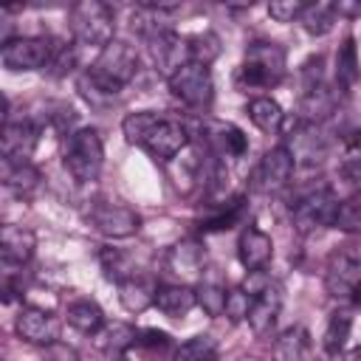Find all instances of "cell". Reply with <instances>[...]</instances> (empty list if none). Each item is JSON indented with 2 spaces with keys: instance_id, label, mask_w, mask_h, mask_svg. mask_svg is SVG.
<instances>
[{
  "instance_id": "cell-1",
  "label": "cell",
  "mask_w": 361,
  "mask_h": 361,
  "mask_svg": "<svg viewBox=\"0 0 361 361\" xmlns=\"http://www.w3.org/2000/svg\"><path fill=\"white\" fill-rule=\"evenodd\" d=\"M121 133L130 144L144 147L158 161H172L189 147V127L180 118L155 113V110H135L121 121Z\"/></svg>"
},
{
  "instance_id": "cell-2",
  "label": "cell",
  "mask_w": 361,
  "mask_h": 361,
  "mask_svg": "<svg viewBox=\"0 0 361 361\" xmlns=\"http://www.w3.org/2000/svg\"><path fill=\"white\" fill-rule=\"evenodd\" d=\"M288 71V54L276 42H251L243 54L240 82L248 87H274Z\"/></svg>"
},
{
  "instance_id": "cell-3",
  "label": "cell",
  "mask_w": 361,
  "mask_h": 361,
  "mask_svg": "<svg viewBox=\"0 0 361 361\" xmlns=\"http://www.w3.org/2000/svg\"><path fill=\"white\" fill-rule=\"evenodd\" d=\"M65 169L71 172V178L76 183H93L102 172L104 164V147H102V135L93 127H79L68 135L65 141V152H62Z\"/></svg>"
},
{
  "instance_id": "cell-4",
  "label": "cell",
  "mask_w": 361,
  "mask_h": 361,
  "mask_svg": "<svg viewBox=\"0 0 361 361\" xmlns=\"http://www.w3.org/2000/svg\"><path fill=\"white\" fill-rule=\"evenodd\" d=\"M116 31V14L102 0H82L71 8V34L79 45L104 48L113 39Z\"/></svg>"
},
{
  "instance_id": "cell-5",
  "label": "cell",
  "mask_w": 361,
  "mask_h": 361,
  "mask_svg": "<svg viewBox=\"0 0 361 361\" xmlns=\"http://www.w3.org/2000/svg\"><path fill=\"white\" fill-rule=\"evenodd\" d=\"M358 285H361V257H358V248L350 243V245H341L338 251H333V257L327 259L324 288L338 302H355Z\"/></svg>"
},
{
  "instance_id": "cell-6",
  "label": "cell",
  "mask_w": 361,
  "mask_h": 361,
  "mask_svg": "<svg viewBox=\"0 0 361 361\" xmlns=\"http://www.w3.org/2000/svg\"><path fill=\"white\" fill-rule=\"evenodd\" d=\"M90 73H96L99 79H104L107 85H113V87H124V85H130L133 79H135V73H138V54H135V48L127 42V39H110L102 51H99V56L93 59V65L87 68Z\"/></svg>"
},
{
  "instance_id": "cell-7",
  "label": "cell",
  "mask_w": 361,
  "mask_h": 361,
  "mask_svg": "<svg viewBox=\"0 0 361 361\" xmlns=\"http://www.w3.org/2000/svg\"><path fill=\"white\" fill-rule=\"evenodd\" d=\"M336 209H338V195L330 186H319L296 200L290 212V223L299 234H313L324 226H333Z\"/></svg>"
},
{
  "instance_id": "cell-8",
  "label": "cell",
  "mask_w": 361,
  "mask_h": 361,
  "mask_svg": "<svg viewBox=\"0 0 361 361\" xmlns=\"http://www.w3.org/2000/svg\"><path fill=\"white\" fill-rule=\"evenodd\" d=\"M169 90L175 99H180L192 110H203L214 99V79L206 65L186 62L178 73L169 76Z\"/></svg>"
},
{
  "instance_id": "cell-9",
  "label": "cell",
  "mask_w": 361,
  "mask_h": 361,
  "mask_svg": "<svg viewBox=\"0 0 361 361\" xmlns=\"http://www.w3.org/2000/svg\"><path fill=\"white\" fill-rule=\"evenodd\" d=\"M87 223L110 237V240H124V237H133L138 228H141V217L135 209L124 206V203H116V200H96L90 203L87 209Z\"/></svg>"
},
{
  "instance_id": "cell-10",
  "label": "cell",
  "mask_w": 361,
  "mask_h": 361,
  "mask_svg": "<svg viewBox=\"0 0 361 361\" xmlns=\"http://www.w3.org/2000/svg\"><path fill=\"white\" fill-rule=\"evenodd\" d=\"M56 45L48 37H14L8 45L0 48V62L8 71H39L48 68L54 59Z\"/></svg>"
},
{
  "instance_id": "cell-11",
  "label": "cell",
  "mask_w": 361,
  "mask_h": 361,
  "mask_svg": "<svg viewBox=\"0 0 361 361\" xmlns=\"http://www.w3.org/2000/svg\"><path fill=\"white\" fill-rule=\"evenodd\" d=\"M147 48H149V59H152L155 71L166 79L189 62V45L172 28H158V31L147 34Z\"/></svg>"
},
{
  "instance_id": "cell-12",
  "label": "cell",
  "mask_w": 361,
  "mask_h": 361,
  "mask_svg": "<svg viewBox=\"0 0 361 361\" xmlns=\"http://www.w3.org/2000/svg\"><path fill=\"white\" fill-rule=\"evenodd\" d=\"M290 175H293V158L285 149V144H279V147H271L259 158V164L254 166V175H251V186L262 195H274L290 183Z\"/></svg>"
},
{
  "instance_id": "cell-13",
  "label": "cell",
  "mask_w": 361,
  "mask_h": 361,
  "mask_svg": "<svg viewBox=\"0 0 361 361\" xmlns=\"http://www.w3.org/2000/svg\"><path fill=\"white\" fill-rule=\"evenodd\" d=\"M39 130L23 118V121H6L0 127V158L6 164H23L31 158L34 147H37Z\"/></svg>"
},
{
  "instance_id": "cell-14",
  "label": "cell",
  "mask_w": 361,
  "mask_h": 361,
  "mask_svg": "<svg viewBox=\"0 0 361 361\" xmlns=\"http://www.w3.org/2000/svg\"><path fill=\"white\" fill-rule=\"evenodd\" d=\"M14 330H17V336H20L23 341L48 347V344L56 341V336H59V322H56L54 313L28 305V307H23V310L17 313Z\"/></svg>"
},
{
  "instance_id": "cell-15",
  "label": "cell",
  "mask_w": 361,
  "mask_h": 361,
  "mask_svg": "<svg viewBox=\"0 0 361 361\" xmlns=\"http://www.w3.org/2000/svg\"><path fill=\"white\" fill-rule=\"evenodd\" d=\"M288 141H290V147H285V149L290 152L293 166L296 164L313 166V164H319L327 155V138L322 135L319 124H299V121H293V130H290Z\"/></svg>"
},
{
  "instance_id": "cell-16",
  "label": "cell",
  "mask_w": 361,
  "mask_h": 361,
  "mask_svg": "<svg viewBox=\"0 0 361 361\" xmlns=\"http://www.w3.org/2000/svg\"><path fill=\"white\" fill-rule=\"evenodd\" d=\"M338 107V96L336 90H330L324 82L305 87V93L299 96V107H296V118L299 124H322L324 118H330Z\"/></svg>"
},
{
  "instance_id": "cell-17",
  "label": "cell",
  "mask_w": 361,
  "mask_h": 361,
  "mask_svg": "<svg viewBox=\"0 0 361 361\" xmlns=\"http://www.w3.org/2000/svg\"><path fill=\"white\" fill-rule=\"evenodd\" d=\"M203 141L206 147L220 158H240L248 149V138L240 127L223 124V121H206L203 124Z\"/></svg>"
},
{
  "instance_id": "cell-18",
  "label": "cell",
  "mask_w": 361,
  "mask_h": 361,
  "mask_svg": "<svg viewBox=\"0 0 361 361\" xmlns=\"http://www.w3.org/2000/svg\"><path fill=\"white\" fill-rule=\"evenodd\" d=\"M206 265V251L197 240H180L166 251V271L178 279H197Z\"/></svg>"
},
{
  "instance_id": "cell-19",
  "label": "cell",
  "mask_w": 361,
  "mask_h": 361,
  "mask_svg": "<svg viewBox=\"0 0 361 361\" xmlns=\"http://www.w3.org/2000/svg\"><path fill=\"white\" fill-rule=\"evenodd\" d=\"M279 307H282V293H279V288L265 285L257 296H251V305H248V313H245L248 327H251L257 336L271 333V327L276 324Z\"/></svg>"
},
{
  "instance_id": "cell-20",
  "label": "cell",
  "mask_w": 361,
  "mask_h": 361,
  "mask_svg": "<svg viewBox=\"0 0 361 361\" xmlns=\"http://www.w3.org/2000/svg\"><path fill=\"white\" fill-rule=\"evenodd\" d=\"M237 257L248 271H262L274 257V243L257 226H245L237 240Z\"/></svg>"
},
{
  "instance_id": "cell-21",
  "label": "cell",
  "mask_w": 361,
  "mask_h": 361,
  "mask_svg": "<svg viewBox=\"0 0 361 361\" xmlns=\"http://www.w3.org/2000/svg\"><path fill=\"white\" fill-rule=\"evenodd\" d=\"M34 245H37V240H34V234L28 228L11 226V223L0 226V259L25 265L34 257Z\"/></svg>"
},
{
  "instance_id": "cell-22",
  "label": "cell",
  "mask_w": 361,
  "mask_h": 361,
  "mask_svg": "<svg viewBox=\"0 0 361 361\" xmlns=\"http://www.w3.org/2000/svg\"><path fill=\"white\" fill-rule=\"evenodd\" d=\"M310 353H313V341L302 324L285 327L274 341V361H313Z\"/></svg>"
},
{
  "instance_id": "cell-23",
  "label": "cell",
  "mask_w": 361,
  "mask_h": 361,
  "mask_svg": "<svg viewBox=\"0 0 361 361\" xmlns=\"http://www.w3.org/2000/svg\"><path fill=\"white\" fill-rule=\"evenodd\" d=\"M155 290H158L155 279L141 276V274H133L130 279L118 282V302H121V307L130 310V313H144V310L152 305Z\"/></svg>"
},
{
  "instance_id": "cell-24",
  "label": "cell",
  "mask_w": 361,
  "mask_h": 361,
  "mask_svg": "<svg viewBox=\"0 0 361 361\" xmlns=\"http://www.w3.org/2000/svg\"><path fill=\"white\" fill-rule=\"evenodd\" d=\"M152 305L161 313H166L172 319H180V316H186L195 307V288H189L183 282H178V285H158Z\"/></svg>"
},
{
  "instance_id": "cell-25",
  "label": "cell",
  "mask_w": 361,
  "mask_h": 361,
  "mask_svg": "<svg viewBox=\"0 0 361 361\" xmlns=\"http://www.w3.org/2000/svg\"><path fill=\"white\" fill-rule=\"evenodd\" d=\"M135 327H130V324H124V322H104L102 324V330L99 333H93L96 336V347L102 350V353H107V355H121V353H127L133 344H135Z\"/></svg>"
},
{
  "instance_id": "cell-26",
  "label": "cell",
  "mask_w": 361,
  "mask_h": 361,
  "mask_svg": "<svg viewBox=\"0 0 361 361\" xmlns=\"http://www.w3.org/2000/svg\"><path fill=\"white\" fill-rule=\"evenodd\" d=\"M336 17H338V6H336V3L316 0V3H305L302 14H299V23H302V28H305L307 34L322 37V34H327V31L333 28Z\"/></svg>"
},
{
  "instance_id": "cell-27",
  "label": "cell",
  "mask_w": 361,
  "mask_h": 361,
  "mask_svg": "<svg viewBox=\"0 0 361 361\" xmlns=\"http://www.w3.org/2000/svg\"><path fill=\"white\" fill-rule=\"evenodd\" d=\"M65 319H68V324H71L73 330L87 333V336L99 333L102 324H104V313H102V307H99L93 299H76V302H71Z\"/></svg>"
},
{
  "instance_id": "cell-28",
  "label": "cell",
  "mask_w": 361,
  "mask_h": 361,
  "mask_svg": "<svg viewBox=\"0 0 361 361\" xmlns=\"http://www.w3.org/2000/svg\"><path fill=\"white\" fill-rule=\"evenodd\" d=\"M350 330H353V310L350 307L333 310L327 319V330H324V353L338 355L350 338Z\"/></svg>"
},
{
  "instance_id": "cell-29",
  "label": "cell",
  "mask_w": 361,
  "mask_h": 361,
  "mask_svg": "<svg viewBox=\"0 0 361 361\" xmlns=\"http://www.w3.org/2000/svg\"><path fill=\"white\" fill-rule=\"evenodd\" d=\"M76 87H79V93L85 96V102H87L90 107H107V104H113V102L118 99V93H121L118 87L107 85L104 79H99V76H96V73H90V71L79 73Z\"/></svg>"
},
{
  "instance_id": "cell-30",
  "label": "cell",
  "mask_w": 361,
  "mask_h": 361,
  "mask_svg": "<svg viewBox=\"0 0 361 361\" xmlns=\"http://www.w3.org/2000/svg\"><path fill=\"white\" fill-rule=\"evenodd\" d=\"M248 118H251V124H254L257 130L274 133V130L282 127L285 113H282L279 102H274L271 96H259V99H251V102H248Z\"/></svg>"
},
{
  "instance_id": "cell-31",
  "label": "cell",
  "mask_w": 361,
  "mask_h": 361,
  "mask_svg": "<svg viewBox=\"0 0 361 361\" xmlns=\"http://www.w3.org/2000/svg\"><path fill=\"white\" fill-rule=\"evenodd\" d=\"M99 265H102L104 276L110 282H116V285L130 279L133 274H138L135 265H133V257L127 251H121V248H102L99 251Z\"/></svg>"
},
{
  "instance_id": "cell-32",
  "label": "cell",
  "mask_w": 361,
  "mask_h": 361,
  "mask_svg": "<svg viewBox=\"0 0 361 361\" xmlns=\"http://www.w3.org/2000/svg\"><path fill=\"white\" fill-rule=\"evenodd\" d=\"M39 180H42L39 169L31 166L28 161H23V164H6L3 183H6L11 192H17V195H31V192L39 186Z\"/></svg>"
},
{
  "instance_id": "cell-33",
  "label": "cell",
  "mask_w": 361,
  "mask_h": 361,
  "mask_svg": "<svg viewBox=\"0 0 361 361\" xmlns=\"http://www.w3.org/2000/svg\"><path fill=\"white\" fill-rule=\"evenodd\" d=\"M336 82L344 93L358 82V56H355V39L353 37H347L336 54Z\"/></svg>"
},
{
  "instance_id": "cell-34",
  "label": "cell",
  "mask_w": 361,
  "mask_h": 361,
  "mask_svg": "<svg viewBox=\"0 0 361 361\" xmlns=\"http://www.w3.org/2000/svg\"><path fill=\"white\" fill-rule=\"evenodd\" d=\"M23 279H25V265L0 259V302H14L23 296Z\"/></svg>"
},
{
  "instance_id": "cell-35",
  "label": "cell",
  "mask_w": 361,
  "mask_h": 361,
  "mask_svg": "<svg viewBox=\"0 0 361 361\" xmlns=\"http://www.w3.org/2000/svg\"><path fill=\"white\" fill-rule=\"evenodd\" d=\"M186 45H189V62H197V65H206L209 68L220 56V39L212 31L186 39Z\"/></svg>"
},
{
  "instance_id": "cell-36",
  "label": "cell",
  "mask_w": 361,
  "mask_h": 361,
  "mask_svg": "<svg viewBox=\"0 0 361 361\" xmlns=\"http://www.w3.org/2000/svg\"><path fill=\"white\" fill-rule=\"evenodd\" d=\"M226 296H228V290L220 282H200V288L195 290V305H200L203 313H209V316H223Z\"/></svg>"
},
{
  "instance_id": "cell-37",
  "label": "cell",
  "mask_w": 361,
  "mask_h": 361,
  "mask_svg": "<svg viewBox=\"0 0 361 361\" xmlns=\"http://www.w3.org/2000/svg\"><path fill=\"white\" fill-rule=\"evenodd\" d=\"M217 358V344L212 336H195L186 344L178 347L175 361H214Z\"/></svg>"
},
{
  "instance_id": "cell-38",
  "label": "cell",
  "mask_w": 361,
  "mask_h": 361,
  "mask_svg": "<svg viewBox=\"0 0 361 361\" xmlns=\"http://www.w3.org/2000/svg\"><path fill=\"white\" fill-rule=\"evenodd\" d=\"M336 228L347 231V234H355L361 231V203H358V192H353L350 197L338 200V209H336V220H333Z\"/></svg>"
},
{
  "instance_id": "cell-39",
  "label": "cell",
  "mask_w": 361,
  "mask_h": 361,
  "mask_svg": "<svg viewBox=\"0 0 361 361\" xmlns=\"http://www.w3.org/2000/svg\"><path fill=\"white\" fill-rule=\"evenodd\" d=\"M133 347L147 350L152 358H164V355L172 350V341H169V336H166V333H161V330H138V333H135V344H133Z\"/></svg>"
},
{
  "instance_id": "cell-40",
  "label": "cell",
  "mask_w": 361,
  "mask_h": 361,
  "mask_svg": "<svg viewBox=\"0 0 361 361\" xmlns=\"http://www.w3.org/2000/svg\"><path fill=\"white\" fill-rule=\"evenodd\" d=\"M302 8H305V0H274V3H268V14L276 23H293V20H299Z\"/></svg>"
},
{
  "instance_id": "cell-41",
  "label": "cell",
  "mask_w": 361,
  "mask_h": 361,
  "mask_svg": "<svg viewBox=\"0 0 361 361\" xmlns=\"http://www.w3.org/2000/svg\"><path fill=\"white\" fill-rule=\"evenodd\" d=\"M248 305H251V296H248L243 288H237V290H228V296H226V310H223V313L237 322V319H245Z\"/></svg>"
},
{
  "instance_id": "cell-42",
  "label": "cell",
  "mask_w": 361,
  "mask_h": 361,
  "mask_svg": "<svg viewBox=\"0 0 361 361\" xmlns=\"http://www.w3.org/2000/svg\"><path fill=\"white\" fill-rule=\"evenodd\" d=\"M23 6H6V3H0V48L3 45H8L17 34H14V11H20Z\"/></svg>"
},
{
  "instance_id": "cell-43",
  "label": "cell",
  "mask_w": 361,
  "mask_h": 361,
  "mask_svg": "<svg viewBox=\"0 0 361 361\" xmlns=\"http://www.w3.org/2000/svg\"><path fill=\"white\" fill-rule=\"evenodd\" d=\"M45 355H48V361H79V355H76V350L73 347H68L65 341H51L48 347H45Z\"/></svg>"
},
{
  "instance_id": "cell-44",
  "label": "cell",
  "mask_w": 361,
  "mask_h": 361,
  "mask_svg": "<svg viewBox=\"0 0 361 361\" xmlns=\"http://www.w3.org/2000/svg\"><path fill=\"white\" fill-rule=\"evenodd\" d=\"M6 116H8V104H6V99H3V96H0V127H3V124H6V121H8V118H6Z\"/></svg>"
},
{
  "instance_id": "cell-45",
  "label": "cell",
  "mask_w": 361,
  "mask_h": 361,
  "mask_svg": "<svg viewBox=\"0 0 361 361\" xmlns=\"http://www.w3.org/2000/svg\"><path fill=\"white\" fill-rule=\"evenodd\" d=\"M319 361H327V358H319Z\"/></svg>"
}]
</instances>
